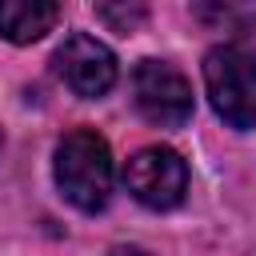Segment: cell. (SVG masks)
<instances>
[{
	"instance_id": "cell-4",
	"label": "cell",
	"mask_w": 256,
	"mask_h": 256,
	"mask_svg": "<svg viewBox=\"0 0 256 256\" xmlns=\"http://www.w3.org/2000/svg\"><path fill=\"white\" fill-rule=\"evenodd\" d=\"M132 92L140 116L160 128H180L192 116V84L164 60H144L132 72Z\"/></svg>"
},
{
	"instance_id": "cell-7",
	"label": "cell",
	"mask_w": 256,
	"mask_h": 256,
	"mask_svg": "<svg viewBox=\"0 0 256 256\" xmlns=\"http://www.w3.org/2000/svg\"><path fill=\"white\" fill-rule=\"evenodd\" d=\"M96 16H100V20H108L112 28L128 32L132 24H140V20H144V8H140V4H136V8H112V4H100V8H96Z\"/></svg>"
},
{
	"instance_id": "cell-3",
	"label": "cell",
	"mask_w": 256,
	"mask_h": 256,
	"mask_svg": "<svg viewBox=\"0 0 256 256\" xmlns=\"http://www.w3.org/2000/svg\"><path fill=\"white\" fill-rule=\"evenodd\" d=\"M124 188L144 204V208H176L188 192V164L172 148H140L124 164Z\"/></svg>"
},
{
	"instance_id": "cell-2",
	"label": "cell",
	"mask_w": 256,
	"mask_h": 256,
	"mask_svg": "<svg viewBox=\"0 0 256 256\" xmlns=\"http://www.w3.org/2000/svg\"><path fill=\"white\" fill-rule=\"evenodd\" d=\"M204 88L216 108L232 128H256V56L220 44L204 56Z\"/></svg>"
},
{
	"instance_id": "cell-5",
	"label": "cell",
	"mask_w": 256,
	"mask_h": 256,
	"mask_svg": "<svg viewBox=\"0 0 256 256\" xmlns=\"http://www.w3.org/2000/svg\"><path fill=\"white\" fill-rule=\"evenodd\" d=\"M52 64H56V76H60L76 96H84V100L104 96V92L116 84V56H112L100 40H92V36H84V32H72V36L56 48Z\"/></svg>"
},
{
	"instance_id": "cell-8",
	"label": "cell",
	"mask_w": 256,
	"mask_h": 256,
	"mask_svg": "<svg viewBox=\"0 0 256 256\" xmlns=\"http://www.w3.org/2000/svg\"><path fill=\"white\" fill-rule=\"evenodd\" d=\"M108 256H148V252H144V248H112Z\"/></svg>"
},
{
	"instance_id": "cell-6",
	"label": "cell",
	"mask_w": 256,
	"mask_h": 256,
	"mask_svg": "<svg viewBox=\"0 0 256 256\" xmlns=\"http://www.w3.org/2000/svg\"><path fill=\"white\" fill-rule=\"evenodd\" d=\"M60 8L52 0H0V36L12 44H32L56 24Z\"/></svg>"
},
{
	"instance_id": "cell-1",
	"label": "cell",
	"mask_w": 256,
	"mask_h": 256,
	"mask_svg": "<svg viewBox=\"0 0 256 256\" xmlns=\"http://www.w3.org/2000/svg\"><path fill=\"white\" fill-rule=\"evenodd\" d=\"M56 184L80 212H100L112 196V152L100 132L72 128L56 144Z\"/></svg>"
}]
</instances>
